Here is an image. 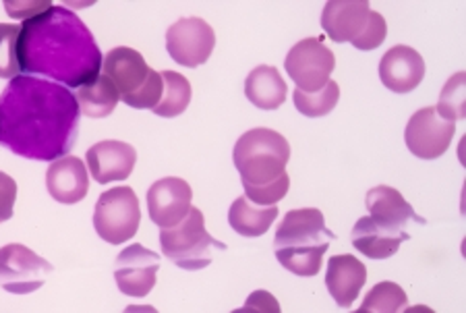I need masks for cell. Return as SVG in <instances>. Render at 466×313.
<instances>
[{"mask_svg":"<svg viewBox=\"0 0 466 313\" xmlns=\"http://www.w3.org/2000/svg\"><path fill=\"white\" fill-rule=\"evenodd\" d=\"M340 100V86L336 81H328L318 92H300L295 89V106L300 115L309 118H319L332 113Z\"/></svg>","mask_w":466,"mask_h":313,"instance_id":"obj_25","label":"cell"},{"mask_svg":"<svg viewBox=\"0 0 466 313\" xmlns=\"http://www.w3.org/2000/svg\"><path fill=\"white\" fill-rule=\"evenodd\" d=\"M86 158L87 170L94 177V181L108 185L131 177L135 162H137V152L125 141L106 139L89 147Z\"/></svg>","mask_w":466,"mask_h":313,"instance_id":"obj_14","label":"cell"},{"mask_svg":"<svg viewBox=\"0 0 466 313\" xmlns=\"http://www.w3.org/2000/svg\"><path fill=\"white\" fill-rule=\"evenodd\" d=\"M15 199H17V183L0 170V222L13 218Z\"/></svg>","mask_w":466,"mask_h":313,"instance_id":"obj_31","label":"cell"},{"mask_svg":"<svg viewBox=\"0 0 466 313\" xmlns=\"http://www.w3.org/2000/svg\"><path fill=\"white\" fill-rule=\"evenodd\" d=\"M386 35H388L386 19H383L380 13L371 11V15H370V21H367V25H365V29H363V34L359 35V40L352 42V46L359 48V50L370 52V50L380 48L381 44H383V40H386Z\"/></svg>","mask_w":466,"mask_h":313,"instance_id":"obj_30","label":"cell"},{"mask_svg":"<svg viewBox=\"0 0 466 313\" xmlns=\"http://www.w3.org/2000/svg\"><path fill=\"white\" fill-rule=\"evenodd\" d=\"M160 76L164 81V89H162V98L154 108V113L164 118H175L178 115H183L191 104L189 79L180 76L177 71H162Z\"/></svg>","mask_w":466,"mask_h":313,"instance_id":"obj_24","label":"cell"},{"mask_svg":"<svg viewBox=\"0 0 466 313\" xmlns=\"http://www.w3.org/2000/svg\"><path fill=\"white\" fill-rule=\"evenodd\" d=\"M17 52L21 73L50 77L69 87L92 84L104 61L89 27L65 6H50L27 17L21 25Z\"/></svg>","mask_w":466,"mask_h":313,"instance_id":"obj_2","label":"cell"},{"mask_svg":"<svg viewBox=\"0 0 466 313\" xmlns=\"http://www.w3.org/2000/svg\"><path fill=\"white\" fill-rule=\"evenodd\" d=\"M102 76L118 89L120 100L137 110H154L162 98L164 81L157 71L146 63L137 50L112 48L102 61Z\"/></svg>","mask_w":466,"mask_h":313,"instance_id":"obj_5","label":"cell"},{"mask_svg":"<svg viewBox=\"0 0 466 313\" xmlns=\"http://www.w3.org/2000/svg\"><path fill=\"white\" fill-rule=\"evenodd\" d=\"M367 207H370V214L375 222L394 230L407 233L409 222L425 225V218L417 216L409 201L400 196V191L388 187V185H380V187H373L367 193Z\"/></svg>","mask_w":466,"mask_h":313,"instance_id":"obj_20","label":"cell"},{"mask_svg":"<svg viewBox=\"0 0 466 313\" xmlns=\"http://www.w3.org/2000/svg\"><path fill=\"white\" fill-rule=\"evenodd\" d=\"M409 305V297L396 282H380L365 297L359 313H398Z\"/></svg>","mask_w":466,"mask_h":313,"instance_id":"obj_26","label":"cell"},{"mask_svg":"<svg viewBox=\"0 0 466 313\" xmlns=\"http://www.w3.org/2000/svg\"><path fill=\"white\" fill-rule=\"evenodd\" d=\"M157 270H160V256L146 249L144 245L133 243L116 257V287L127 297H146L156 287Z\"/></svg>","mask_w":466,"mask_h":313,"instance_id":"obj_12","label":"cell"},{"mask_svg":"<svg viewBox=\"0 0 466 313\" xmlns=\"http://www.w3.org/2000/svg\"><path fill=\"white\" fill-rule=\"evenodd\" d=\"M75 100H77L79 110L86 116L106 118L115 113L116 104L120 102V94L106 76H97L92 84L77 87Z\"/></svg>","mask_w":466,"mask_h":313,"instance_id":"obj_23","label":"cell"},{"mask_svg":"<svg viewBox=\"0 0 466 313\" xmlns=\"http://www.w3.org/2000/svg\"><path fill=\"white\" fill-rule=\"evenodd\" d=\"M352 245L359 253L371 259H388L400 249L402 241H409V233L394 230L375 222L371 216H363L352 228Z\"/></svg>","mask_w":466,"mask_h":313,"instance_id":"obj_19","label":"cell"},{"mask_svg":"<svg viewBox=\"0 0 466 313\" xmlns=\"http://www.w3.org/2000/svg\"><path fill=\"white\" fill-rule=\"evenodd\" d=\"M278 218L276 206H258L247 197L235 199V204L228 210V222L232 230H237L240 237H261L268 233V228Z\"/></svg>","mask_w":466,"mask_h":313,"instance_id":"obj_22","label":"cell"},{"mask_svg":"<svg viewBox=\"0 0 466 313\" xmlns=\"http://www.w3.org/2000/svg\"><path fill=\"white\" fill-rule=\"evenodd\" d=\"M162 253L183 270H201L212 264L214 251H227V245L216 241L206 230V218L199 207H193L178 225L160 230Z\"/></svg>","mask_w":466,"mask_h":313,"instance_id":"obj_6","label":"cell"},{"mask_svg":"<svg viewBox=\"0 0 466 313\" xmlns=\"http://www.w3.org/2000/svg\"><path fill=\"white\" fill-rule=\"evenodd\" d=\"M272 295H268L266 290H258V293L249 297V301L245 303V308L240 311H272V313H278L280 311V308H278L276 301H266L269 299Z\"/></svg>","mask_w":466,"mask_h":313,"instance_id":"obj_32","label":"cell"},{"mask_svg":"<svg viewBox=\"0 0 466 313\" xmlns=\"http://www.w3.org/2000/svg\"><path fill=\"white\" fill-rule=\"evenodd\" d=\"M232 160L245 189L263 187L287 175L290 146L284 136L272 129H251L238 137Z\"/></svg>","mask_w":466,"mask_h":313,"instance_id":"obj_4","label":"cell"},{"mask_svg":"<svg viewBox=\"0 0 466 313\" xmlns=\"http://www.w3.org/2000/svg\"><path fill=\"white\" fill-rule=\"evenodd\" d=\"M367 282V268L352 256H334L328 262L326 287L338 303V308L349 309L363 290Z\"/></svg>","mask_w":466,"mask_h":313,"instance_id":"obj_18","label":"cell"},{"mask_svg":"<svg viewBox=\"0 0 466 313\" xmlns=\"http://www.w3.org/2000/svg\"><path fill=\"white\" fill-rule=\"evenodd\" d=\"M435 113L448 121H462L466 118V73H456L450 77L440 94Z\"/></svg>","mask_w":466,"mask_h":313,"instance_id":"obj_27","label":"cell"},{"mask_svg":"<svg viewBox=\"0 0 466 313\" xmlns=\"http://www.w3.org/2000/svg\"><path fill=\"white\" fill-rule=\"evenodd\" d=\"M334 238L336 235L326 228V218L318 207L290 210L276 230V259L289 272L311 278L321 270L323 253Z\"/></svg>","mask_w":466,"mask_h":313,"instance_id":"obj_3","label":"cell"},{"mask_svg":"<svg viewBox=\"0 0 466 313\" xmlns=\"http://www.w3.org/2000/svg\"><path fill=\"white\" fill-rule=\"evenodd\" d=\"M216 46V34L212 25H208L199 17L178 19L167 32V50L170 58L178 65L195 66L206 65Z\"/></svg>","mask_w":466,"mask_h":313,"instance_id":"obj_10","label":"cell"},{"mask_svg":"<svg viewBox=\"0 0 466 313\" xmlns=\"http://www.w3.org/2000/svg\"><path fill=\"white\" fill-rule=\"evenodd\" d=\"M191 185L178 177L156 181L147 191V212L154 225L170 228L178 225L191 210Z\"/></svg>","mask_w":466,"mask_h":313,"instance_id":"obj_13","label":"cell"},{"mask_svg":"<svg viewBox=\"0 0 466 313\" xmlns=\"http://www.w3.org/2000/svg\"><path fill=\"white\" fill-rule=\"evenodd\" d=\"M19 25L0 24V79H17L21 76L19 65Z\"/></svg>","mask_w":466,"mask_h":313,"instance_id":"obj_28","label":"cell"},{"mask_svg":"<svg viewBox=\"0 0 466 313\" xmlns=\"http://www.w3.org/2000/svg\"><path fill=\"white\" fill-rule=\"evenodd\" d=\"M289 189H290V178L289 175H282L278 181L263 185V187L245 189V197L258 206H276L278 201L287 197Z\"/></svg>","mask_w":466,"mask_h":313,"instance_id":"obj_29","label":"cell"},{"mask_svg":"<svg viewBox=\"0 0 466 313\" xmlns=\"http://www.w3.org/2000/svg\"><path fill=\"white\" fill-rule=\"evenodd\" d=\"M79 116L75 94L65 86L19 76L0 94V146L21 158L58 160L75 147Z\"/></svg>","mask_w":466,"mask_h":313,"instance_id":"obj_1","label":"cell"},{"mask_svg":"<svg viewBox=\"0 0 466 313\" xmlns=\"http://www.w3.org/2000/svg\"><path fill=\"white\" fill-rule=\"evenodd\" d=\"M46 187L52 199H56L58 204L73 206L86 199L89 191V173L84 160L66 154L52 162L46 170Z\"/></svg>","mask_w":466,"mask_h":313,"instance_id":"obj_17","label":"cell"},{"mask_svg":"<svg viewBox=\"0 0 466 313\" xmlns=\"http://www.w3.org/2000/svg\"><path fill=\"white\" fill-rule=\"evenodd\" d=\"M456 133L454 121L441 118L435 108H420L409 118L404 141L420 160H435L448 152Z\"/></svg>","mask_w":466,"mask_h":313,"instance_id":"obj_11","label":"cell"},{"mask_svg":"<svg viewBox=\"0 0 466 313\" xmlns=\"http://www.w3.org/2000/svg\"><path fill=\"white\" fill-rule=\"evenodd\" d=\"M141 222L139 197L131 187H115L104 191L96 204L94 228L102 241L118 245L137 235Z\"/></svg>","mask_w":466,"mask_h":313,"instance_id":"obj_7","label":"cell"},{"mask_svg":"<svg viewBox=\"0 0 466 313\" xmlns=\"http://www.w3.org/2000/svg\"><path fill=\"white\" fill-rule=\"evenodd\" d=\"M55 266L25 245L11 243L0 249V287L13 295H29L44 287Z\"/></svg>","mask_w":466,"mask_h":313,"instance_id":"obj_8","label":"cell"},{"mask_svg":"<svg viewBox=\"0 0 466 313\" xmlns=\"http://www.w3.org/2000/svg\"><path fill=\"white\" fill-rule=\"evenodd\" d=\"M289 87L276 66L259 65L245 79V96L253 106L261 110H276L287 100Z\"/></svg>","mask_w":466,"mask_h":313,"instance_id":"obj_21","label":"cell"},{"mask_svg":"<svg viewBox=\"0 0 466 313\" xmlns=\"http://www.w3.org/2000/svg\"><path fill=\"white\" fill-rule=\"evenodd\" d=\"M371 5L367 0H329L323 6L321 27L338 44L355 42L370 21Z\"/></svg>","mask_w":466,"mask_h":313,"instance_id":"obj_15","label":"cell"},{"mask_svg":"<svg viewBox=\"0 0 466 313\" xmlns=\"http://www.w3.org/2000/svg\"><path fill=\"white\" fill-rule=\"evenodd\" d=\"M425 77V61L415 48L394 46L383 55L380 63V79L390 92L409 94L420 86Z\"/></svg>","mask_w":466,"mask_h":313,"instance_id":"obj_16","label":"cell"},{"mask_svg":"<svg viewBox=\"0 0 466 313\" xmlns=\"http://www.w3.org/2000/svg\"><path fill=\"white\" fill-rule=\"evenodd\" d=\"M287 73L300 92H318L329 81L336 56L321 38H305L290 48L287 61Z\"/></svg>","mask_w":466,"mask_h":313,"instance_id":"obj_9","label":"cell"}]
</instances>
